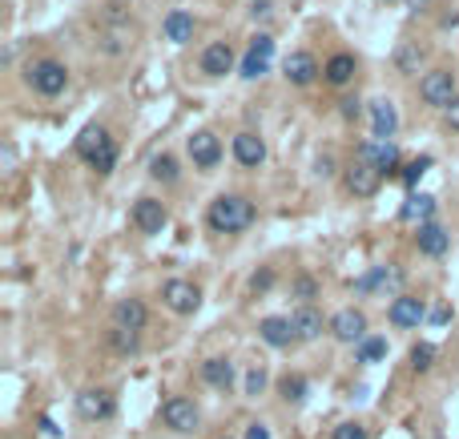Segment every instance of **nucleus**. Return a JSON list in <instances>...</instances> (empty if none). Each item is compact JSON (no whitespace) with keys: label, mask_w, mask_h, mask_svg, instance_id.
Listing matches in <instances>:
<instances>
[{"label":"nucleus","mask_w":459,"mask_h":439,"mask_svg":"<svg viewBox=\"0 0 459 439\" xmlns=\"http://www.w3.org/2000/svg\"><path fill=\"white\" fill-rule=\"evenodd\" d=\"M254 218H258V210H254V202L242 198V193H222L206 210V226L214 230V234H242V230L254 226Z\"/></svg>","instance_id":"obj_1"},{"label":"nucleus","mask_w":459,"mask_h":439,"mask_svg":"<svg viewBox=\"0 0 459 439\" xmlns=\"http://www.w3.org/2000/svg\"><path fill=\"white\" fill-rule=\"evenodd\" d=\"M77 158L105 177V174H113V166H117V145H113V137L101 129V125H85L81 137H77Z\"/></svg>","instance_id":"obj_2"},{"label":"nucleus","mask_w":459,"mask_h":439,"mask_svg":"<svg viewBox=\"0 0 459 439\" xmlns=\"http://www.w3.org/2000/svg\"><path fill=\"white\" fill-rule=\"evenodd\" d=\"M25 81L36 89L41 97H61L65 89H69V69H65L61 61H52V57H41V61L28 65Z\"/></svg>","instance_id":"obj_3"},{"label":"nucleus","mask_w":459,"mask_h":439,"mask_svg":"<svg viewBox=\"0 0 459 439\" xmlns=\"http://www.w3.org/2000/svg\"><path fill=\"white\" fill-rule=\"evenodd\" d=\"M133 41H138V25H130V20H122V17H113L109 25L97 28L93 49H97V53H105V57H122V53H130V49H133Z\"/></svg>","instance_id":"obj_4"},{"label":"nucleus","mask_w":459,"mask_h":439,"mask_svg":"<svg viewBox=\"0 0 459 439\" xmlns=\"http://www.w3.org/2000/svg\"><path fill=\"white\" fill-rule=\"evenodd\" d=\"M419 97H423L427 106L435 109H447L451 101H455V73L451 69H431L423 81H419Z\"/></svg>","instance_id":"obj_5"},{"label":"nucleus","mask_w":459,"mask_h":439,"mask_svg":"<svg viewBox=\"0 0 459 439\" xmlns=\"http://www.w3.org/2000/svg\"><path fill=\"white\" fill-rule=\"evenodd\" d=\"M77 415L85 423H105L117 415V399H113V391H105V387H89V391L77 396Z\"/></svg>","instance_id":"obj_6"},{"label":"nucleus","mask_w":459,"mask_h":439,"mask_svg":"<svg viewBox=\"0 0 459 439\" xmlns=\"http://www.w3.org/2000/svg\"><path fill=\"white\" fill-rule=\"evenodd\" d=\"M162 423H165L170 431H198L202 412H198V404H194V399L170 396V399L162 404Z\"/></svg>","instance_id":"obj_7"},{"label":"nucleus","mask_w":459,"mask_h":439,"mask_svg":"<svg viewBox=\"0 0 459 439\" xmlns=\"http://www.w3.org/2000/svg\"><path fill=\"white\" fill-rule=\"evenodd\" d=\"M162 302L174 310V315H194V310L202 307V290L186 278H170L162 286Z\"/></svg>","instance_id":"obj_8"},{"label":"nucleus","mask_w":459,"mask_h":439,"mask_svg":"<svg viewBox=\"0 0 459 439\" xmlns=\"http://www.w3.org/2000/svg\"><path fill=\"white\" fill-rule=\"evenodd\" d=\"M399 282H403V270H399L395 263L391 266H371L367 274H359L355 278V294H391V290H399Z\"/></svg>","instance_id":"obj_9"},{"label":"nucleus","mask_w":459,"mask_h":439,"mask_svg":"<svg viewBox=\"0 0 459 439\" xmlns=\"http://www.w3.org/2000/svg\"><path fill=\"white\" fill-rule=\"evenodd\" d=\"M359 161H367V166H375L379 174H395L399 169V145L395 141H379V137H371V141H363L359 145V153H355Z\"/></svg>","instance_id":"obj_10"},{"label":"nucleus","mask_w":459,"mask_h":439,"mask_svg":"<svg viewBox=\"0 0 459 439\" xmlns=\"http://www.w3.org/2000/svg\"><path fill=\"white\" fill-rule=\"evenodd\" d=\"M343 185H347V193H355V198H375L383 185V174L375 166H367V161H351L347 174H343Z\"/></svg>","instance_id":"obj_11"},{"label":"nucleus","mask_w":459,"mask_h":439,"mask_svg":"<svg viewBox=\"0 0 459 439\" xmlns=\"http://www.w3.org/2000/svg\"><path fill=\"white\" fill-rule=\"evenodd\" d=\"M387 318H391V326H399V331H415V326L423 323V318H431V315H427L423 299H415V294H395Z\"/></svg>","instance_id":"obj_12"},{"label":"nucleus","mask_w":459,"mask_h":439,"mask_svg":"<svg viewBox=\"0 0 459 439\" xmlns=\"http://www.w3.org/2000/svg\"><path fill=\"white\" fill-rule=\"evenodd\" d=\"M270 61H274V36H254L250 41V49H246V57H242V77L246 81H258L262 73L270 69Z\"/></svg>","instance_id":"obj_13"},{"label":"nucleus","mask_w":459,"mask_h":439,"mask_svg":"<svg viewBox=\"0 0 459 439\" xmlns=\"http://www.w3.org/2000/svg\"><path fill=\"white\" fill-rule=\"evenodd\" d=\"M330 334H335L338 343H363L367 339V315L359 307L338 310V315L330 318Z\"/></svg>","instance_id":"obj_14"},{"label":"nucleus","mask_w":459,"mask_h":439,"mask_svg":"<svg viewBox=\"0 0 459 439\" xmlns=\"http://www.w3.org/2000/svg\"><path fill=\"white\" fill-rule=\"evenodd\" d=\"M165 222H170V210H165L157 198H138V202H133V226H138L141 234H162Z\"/></svg>","instance_id":"obj_15"},{"label":"nucleus","mask_w":459,"mask_h":439,"mask_svg":"<svg viewBox=\"0 0 459 439\" xmlns=\"http://www.w3.org/2000/svg\"><path fill=\"white\" fill-rule=\"evenodd\" d=\"M258 339H262L266 347H274V351H286L290 343H298L295 323H290V318H278V315L262 318V323H258Z\"/></svg>","instance_id":"obj_16"},{"label":"nucleus","mask_w":459,"mask_h":439,"mask_svg":"<svg viewBox=\"0 0 459 439\" xmlns=\"http://www.w3.org/2000/svg\"><path fill=\"white\" fill-rule=\"evenodd\" d=\"M149 323V310L141 299H117V307H113V326H122V331H133L141 334Z\"/></svg>","instance_id":"obj_17"},{"label":"nucleus","mask_w":459,"mask_h":439,"mask_svg":"<svg viewBox=\"0 0 459 439\" xmlns=\"http://www.w3.org/2000/svg\"><path fill=\"white\" fill-rule=\"evenodd\" d=\"M282 73H286V81H290V85L306 89V85H314V77H319V61H314L311 53H303V49H298V53H290L282 61Z\"/></svg>","instance_id":"obj_18"},{"label":"nucleus","mask_w":459,"mask_h":439,"mask_svg":"<svg viewBox=\"0 0 459 439\" xmlns=\"http://www.w3.org/2000/svg\"><path fill=\"white\" fill-rule=\"evenodd\" d=\"M190 158H194V166L198 169H214L218 161H222V141H218L210 129L194 133L190 137Z\"/></svg>","instance_id":"obj_19"},{"label":"nucleus","mask_w":459,"mask_h":439,"mask_svg":"<svg viewBox=\"0 0 459 439\" xmlns=\"http://www.w3.org/2000/svg\"><path fill=\"white\" fill-rule=\"evenodd\" d=\"M234 158H238V166L258 169L262 161H266V141H262L254 129H242V133L234 137Z\"/></svg>","instance_id":"obj_20"},{"label":"nucleus","mask_w":459,"mask_h":439,"mask_svg":"<svg viewBox=\"0 0 459 439\" xmlns=\"http://www.w3.org/2000/svg\"><path fill=\"white\" fill-rule=\"evenodd\" d=\"M230 69H234V49H230V41L206 44V53H202V73H206V77H226Z\"/></svg>","instance_id":"obj_21"},{"label":"nucleus","mask_w":459,"mask_h":439,"mask_svg":"<svg viewBox=\"0 0 459 439\" xmlns=\"http://www.w3.org/2000/svg\"><path fill=\"white\" fill-rule=\"evenodd\" d=\"M415 247H419V255H427V258H443L447 247H451V234L439 226V222H427V226H419Z\"/></svg>","instance_id":"obj_22"},{"label":"nucleus","mask_w":459,"mask_h":439,"mask_svg":"<svg viewBox=\"0 0 459 439\" xmlns=\"http://www.w3.org/2000/svg\"><path fill=\"white\" fill-rule=\"evenodd\" d=\"M371 129L379 141H391L399 129V109L391 106L387 97H379V101H371Z\"/></svg>","instance_id":"obj_23"},{"label":"nucleus","mask_w":459,"mask_h":439,"mask_svg":"<svg viewBox=\"0 0 459 439\" xmlns=\"http://www.w3.org/2000/svg\"><path fill=\"white\" fill-rule=\"evenodd\" d=\"M202 379H206L214 391H230V387H234V363L222 359V355H214V359L202 363Z\"/></svg>","instance_id":"obj_24"},{"label":"nucleus","mask_w":459,"mask_h":439,"mask_svg":"<svg viewBox=\"0 0 459 439\" xmlns=\"http://www.w3.org/2000/svg\"><path fill=\"white\" fill-rule=\"evenodd\" d=\"M290 323H295V334H298V343H311V339H319L322 334V310L314 307H298L295 315H290Z\"/></svg>","instance_id":"obj_25"},{"label":"nucleus","mask_w":459,"mask_h":439,"mask_svg":"<svg viewBox=\"0 0 459 439\" xmlns=\"http://www.w3.org/2000/svg\"><path fill=\"white\" fill-rule=\"evenodd\" d=\"M322 77H327V85L343 89L351 77H355V57H351V53H335L327 65H322Z\"/></svg>","instance_id":"obj_26"},{"label":"nucleus","mask_w":459,"mask_h":439,"mask_svg":"<svg viewBox=\"0 0 459 439\" xmlns=\"http://www.w3.org/2000/svg\"><path fill=\"white\" fill-rule=\"evenodd\" d=\"M431 214H435V198H431V193H411L408 202H403V210H399V218L427 226V222H431Z\"/></svg>","instance_id":"obj_27"},{"label":"nucleus","mask_w":459,"mask_h":439,"mask_svg":"<svg viewBox=\"0 0 459 439\" xmlns=\"http://www.w3.org/2000/svg\"><path fill=\"white\" fill-rule=\"evenodd\" d=\"M165 41H174V44H186V41H194V17L186 9H174L170 17H165Z\"/></svg>","instance_id":"obj_28"},{"label":"nucleus","mask_w":459,"mask_h":439,"mask_svg":"<svg viewBox=\"0 0 459 439\" xmlns=\"http://www.w3.org/2000/svg\"><path fill=\"white\" fill-rule=\"evenodd\" d=\"M306 391H311V383H306L303 375H282L278 379V396L286 399V404H306Z\"/></svg>","instance_id":"obj_29"},{"label":"nucleus","mask_w":459,"mask_h":439,"mask_svg":"<svg viewBox=\"0 0 459 439\" xmlns=\"http://www.w3.org/2000/svg\"><path fill=\"white\" fill-rule=\"evenodd\" d=\"M178 174H182V169H178V158H170V153H157V158L149 161V177L162 185H174Z\"/></svg>","instance_id":"obj_30"},{"label":"nucleus","mask_w":459,"mask_h":439,"mask_svg":"<svg viewBox=\"0 0 459 439\" xmlns=\"http://www.w3.org/2000/svg\"><path fill=\"white\" fill-rule=\"evenodd\" d=\"M387 359V339H379V334H367L363 343H359V363H383Z\"/></svg>","instance_id":"obj_31"},{"label":"nucleus","mask_w":459,"mask_h":439,"mask_svg":"<svg viewBox=\"0 0 459 439\" xmlns=\"http://www.w3.org/2000/svg\"><path fill=\"white\" fill-rule=\"evenodd\" d=\"M109 347L117 355H138V347H141V334H133V331H122V326H113L109 331Z\"/></svg>","instance_id":"obj_32"},{"label":"nucleus","mask_w":459,"mask_h":439,"mask_svg":"<svg viewBox=\"0 0 459 439\" xmlns=\"http://www.w3.org/2000/svg\"><path fill=\"white\" fill-rule=\"evenodd\" d=\"M408 359H411V371H415V375H427V371L435 367V347L431 343H415Z\"/></svg>","instance_id":"obj_33"},{"label":"nucleus","mask_w":459,"mask_h":439,"mask_svg":"<svg viewBox=\"0 0 459 439\" xmlns=\"http://www.w3.org/2000/svg\"><path fill=\"white\" fill-rule=\"evenodd\" d=\"M290 294H295L303 307H311V299H319V282H314L311 274H298V278L290 282Z\"/></svg>","instance_id":"obj_34"},{"label":"nucleus","mask_w":459,"mask_h":439,"mask_svg":"<svg viewBox=\"0 0 459 439\" xmlns=\"http://www.w3.org/2000/svg\"><path fill=\"white\" fill-rule=\"evenodd\" d=\"M395 65H399V73H419V65H423V49H419V44H403L399 57H395Z\"/></svg>","instance_id":"obj_35"},{"label":"nucleus","mask_w":459,"mask_h":439,"mask_svg":"<svg viewBox=\"0 0 459 439\" xmlns=\"http://www.w3.org/2000/svg\"><path fill=\"white\" fill-rule=\"evenodd\" d=\"M427 169H431V158H415V161H411V166H403V174H399V177H403V182H408L411 190H415V185H419V177H423Z\"/></svg>","instance_id":"obj_36"},{"label":"nucleus","mask_w":459,"mask_h":439,"mask_svg":"<svg viewBox=\"0 0 459 439\" xmlns=\"http://www.w3.org/2000/svg\"><path fill=\"white\" fill-rule=\"evenodd\" d=\"M330 439H371V435H367V427H363V423L347 419V423H338V427L330 431Z\"/></svg>","instance_id":"obj_37"},{"label":"nucleus","mask_w":459,"mask_h":439,"mask_svg":"<svg viewBox=\"0 0 459 439\" xmlns=\"http://www.w3.org/2000/svg\"><path fill=\"white\" fill-rule=\"evenodd\" d=\"M262 391H266V371H262V367H250V371H246V396L258 399Z\"/></svg>","instance_id":"obj_38"},{"label":"nucleus","mask_w":459,"mask_h":439,"mask_svg":"<svg viewBox=\"0 0 459 439\" xmlns=\"http://www.w3.org/2000/svg\"><path fill=\"white\" fill-rule=\"evenodd\" d=\"M270 286H274V270H258V274L250 278V290H254V294H266Z\"/></svg>","instance_id":"obj_39"},{"label":"nucleus","mask_w":459,"mask_h":439,"mask_svg":"<svg viewBox=\"0 0 459 439\" xmlns=\"http://www.w3.org/2000/svg\"><path fill=\"white\" fill-rule=\"evenodd\" d=\"M338 106H343V117H347V122H355V117L363 114V101H359V97H343Z\"/></svg>","instance_id":"obj_40"},{"label":"nucleus","mask_w":459,"mask_h":439,"mask_svg":"<svg viewBox=\"0 0 459 439\" xmlns=\"http://www.w3.org/2000/svg\"><path fill=\"white\" fill-rule=\"evenodd\" d=\"M443 122H447V129H455V133H459V97L451 101L447 109H443Z\"/></svg>","instance_id":"obj_41"},{"label":"nucleus","mask_w":459,"mask_h":439,"mask_svg":"<svg viewBox=\"0 0 459 439\" xmlns=\"http://www.w3.org/2000/svg\"><path fill=\"white\" fill-rule=\"evenodd\" d=\"M246 439H270L266 423H246Z\"/></svg>","instance_id":"obj_42"},{"label":"nucleus","mask_w":459,"mask_h":439,"mask_svg":"<svg viewBox=\"0 0 459 439\" xmlns=\"http://www.w3.org/2000/svg\"><path fill=\"white\" fill-rule=\"evenodd\" d=\"M250 17L258 20V17H270V0H254L250 4Z\"/></svg>","instance_id":"obj_43"},{"label":"nucleus","mask_w":459,"mask_h":439,"mask_svg":"<svg viewBox=\"0 0 459 439\" xmlns=\"http://www.w3.org/2000/svg\"><path fill=\"white\" fill-rule=\"evenodd\" d=\"M314 174H319V177H330V174H335V161H330V158H319V166H314Z\"/></svg>","instance_id":"obj_44"},{"label":"nucleus","mask_w":459,"mask_h":439,"mask_svg":"<svg viewBox=\"0 0 459 439\" xmlns=\"http://www.w3.org/2000/svg\"><path fill=\"white\" fill-rule=\"evenodd\" d=\"M447 318H451V310H447V307H435V310H431V323H435V326H443Z\"/></svg>","instance_id":"obj_45"},{"label":"nucleus","mask_w":459,"mask_h":439,"mask_svg":"<svg viewBox=\"0 0 459 439\" xmlns=\"http://www.w3.org/2000/svg\"><path fill=\"white\" fill-rule=\"evenodd\" d=\"M41 431H44V435H61V427H57L49 415H41Z\"/></svg>","instance_id":"obj_46"},{"label":"nucleus","mask_w":459,"mask_h":439,"mask_svg":"<svg viewBox=\"0 0 459 439\" xmlns=\"http://www.w3.org/2000/svg\"><path fill=\"white\" fill-rule=\"evenodd\" d=\"M383 4H391V0H383Z\"/></svg>","instance_id":"obj_47"}]
</instances>
